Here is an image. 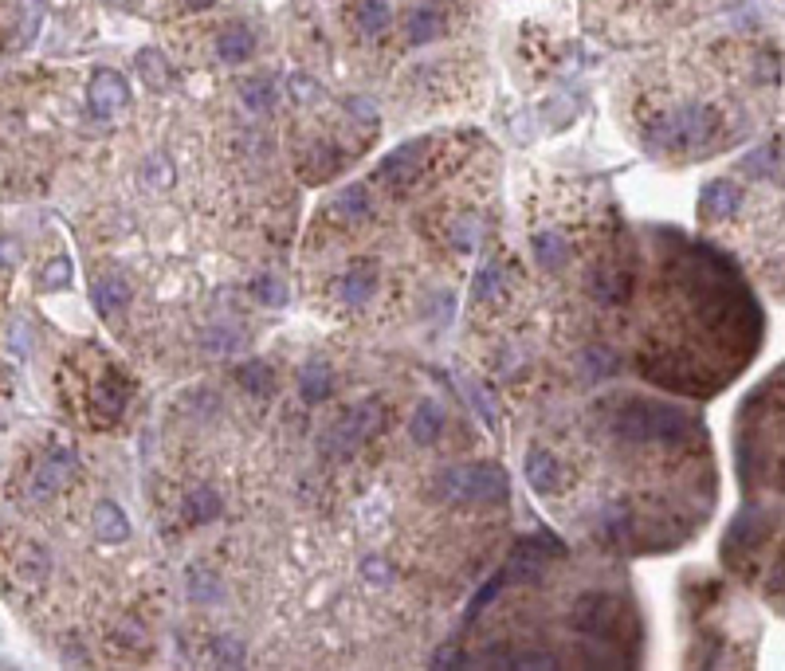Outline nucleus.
Here are the masks:
<instances>
[{
	"mask_svg": "<svg viewBox=\"0 0 785 671\" xmlns=\"http://www.w3.org/2000/svg\"><path fill=\"white\" fill-rule=\"evenodd\" d=\"M718 130V114L707 111V106H680L675 114H668L664 122H656L648 130V146L664 149V154H691V149H703L715 138Z\"/></svg>",
	"mask_w": 785,
	"mask_h": 671,
	"instance_id": "f257e3e1",
	"label": "nucleus"
},
{
	"mask_svg": "<svg viewBox=\"0 0 785 671\" xmlns=\"http://www.w3.org/2000/svg\"><path fill=\"white\" fill-rule=\"evenodd\" d=\"M691 428L683 413L664 405H629L625 413L612 420V432H617L625 443H648V440H680L683 432Z\"/></svg>",
	"mask_w": 785,
	"mask_h": 671,
	"instance_id": "f03ea898",
	"label": "nucleus"
},
{
	"mask_svg": "<svg viewBox=\"0 0 785 671\" xmlns=\"http://www.w3.org/2000/svg\"><path fill=\"white\" fill-rule=\"evenodd\" d=\"M507 475L495 463L483 468H448L440 475V495L448 503H507Z\"/></svg>",
	"mask_w": 785,
	"mask_h": 671,
	"instance_id": "7ed1b4c3",
	"label": "nucleus"
},
{
	"mask_svg": "<svg viewBox=\"0 0 785 671\" xmlns=\"http://www.w3.org/2000/svg\"><path fill=\"white\" fill-rule=\"evenodd\" d=\"M424 154H428V142H408V146H401L393 157L381 161L378 181H385V185H393V189L413 185V181L421 177V169H424Z\"/></svg>",
	"mask_w": 785,
	"mask_h": 671,
	"instance_id": "20e7f679",
	"label": "nucleus"
},
{
	"mask_svg": "<svg viewBox=\"0 0 785 671\" xmlns=\"http://www.w3.org/2000/svg\"><path fill=\"white\" fill-rule=\"evenodd\" d=\"M612 616H617V604H612V597H605V593H585L574 609V621L585 636H609Z\"/></svg>",
	"mask_w": 785,
	"mask_h": 671,
	"instance_id": "39448f33",
	"label": "nucleus"
},
{
	"mask_svg": "<svg viewBox=\"0 0 785 671\" xmlns=\"http://www.w3.org/2000/svg\"><path fill=\"white\" fill-rule=\"evenodd\" d=\"M381 425H385L381 405H358V408H350V416H346V420H342V428L335 432V440H342V452H350L358 440L378 436Z\"/></svg>",
	"mask_w": 785,
	"mask_h": 671,
	"instance_id": "423d86ee",
	"label": "nucleus"
},
{
	"mask_svg": "<svg viewBox=\"0 0 785 671\" xmlns=\"http://www.w3.org/2000/svg\"><path fill=\"white\" fill-rule=\"evenodd\" d=\"M126 94H130V91H126L122 75H118V71H99L91 79V111L99 114V118H111L118 106L126 103Z\"/></svg>",
	"mask_w": 785,
	"mask_h": 671,
	"instance_id": "0eeeda50",
	"label": "nucleus"
},
{
	"mask_svg": "<svg viewBox=\"0 0 785 671\" xmlns=\"http://www.w3.org/2000/svg\"><path fill=\"white\" fill-rule=\"evenodd\" d=\"M742 204V192L730 181H715L703 192V220H730Z\"/></svg>",
	"mask_w": 785,
	"mask_h": 671,
	"instance_id": "6e6552de",
	"label": "nucleus"
},
{
	"mask_svg": "<svg viewBox=\"0 0 785 671\" xmlns=\"http://www.w3.org/2000/svg\"><path fill=\"white\" fill-rule=\"evenodd\" d=\"M71 471H75V456H71V452H51V456L40 463V471H36V495L59 491V487L71 479Z\"/></svg>",
	"mask_w": 785,
	"mask_h": 671,
	"instance_id": "1a4fd4ad",
	"label": "nucleus"
},
{
	"mask_svg": "<svg viewBox=\"0 0 785 671\" xmlns=\"http://www.w3.org/2000/svg\"><path fill=\"white\" fill-rule=\"evenodd\" d=\"M255 51V31L252 28H244V24H232V28H224L220 31V40H217V56L224 59V63H244L247 56Z\"/></svg>",
	"mask_w": 785,
	"mask_h": 671,
	"instance_id": "9d476101",
	"label": "nucleus"
},
{
	"mask_svg": "<svg viewBox=\"0 0 785 671\" xmlns=\"http://www.w3.org/2000/svg\"><path fill=\"white\" fill-rule=\"evenodd\" d=\"M526 479L539 495H550L558 487V460L550 452H531V460H526Z\"/></svg>",
	"mask_w": 785,
	"mask_h": 671,
	"instance_id": "9b49d317",
	"label": "nucleus"
},
{
	"mask_svg": "<svg viewBox=\"0 0 785 671\" xmlns=\"http://www.w3.org/2000/svg\"><path fill=\"white\" fill-rule=\"evenodd\" d=\"M593 295L612 307V302H625L632 295V275L629 272H601L597 283H593Z\"/></svg>",
	"mask_w": 785,
	"mask_h": 671,
	"instance_id": "f8f14e48",
	"label": "nucleus"
},
{
	"mask_svg": "<svg viewBox=\"0 0 785 671\" xmlns=\"http://www.w3.org/2000/svg\"><path fill=\"white\" fill-rule=\"evenodd\" d=\"M94 302H99L103 315H111V310H122L126 302H130V287L122 283L118 275H106L94 283Z\"/></svg>",
	"mask_w": 785,
	"mask_h": 671,
	"instance_id": "ddd939ff",
	"label": "nucleus"
},
{
	"mask_svg": "<svg viewBox=\"0 0 785 671\" xmlns=\"http://www.w3.org/2000/svg\"><path fill=\"white\" fill-rule=\"evenodd\" d=\"M94 534H99V538H114V542H118V538L130 534V523H126V514L118 511L114 503H99V506H94Z\"/></svg>",
	"mask_w": 785,
	"mask_h": 671,
	"instance_id": "4468645a",
	"label": "nucleus"
},
{
	"mask_svg": "<svg viewBox=\"0 0 785 671\" xmlns=\"http://www.w3.org/2000/svg\"><path fill=\"white\" fill-rule=\"evenodd\" d=\"M138 71H142V79L154 86V91H165L169 79H174V71H169L165 56H161V51H154V48H146L142 56H138Z\"/></svg>",
	"mask_w": 785,
	"mask_h": 671,
	"instance_id": "2eb2a0df",
	"label": "nucleus"
},
{
	"mask_svg": "<svg viewBox=\"0 0 785 671\" xmlns=\"http://www.w3.org/2000/svg\"><path fill=\"white\" fill-rule=\"evenodd\" d=\"M405 28H408V40L413 43H424V40H436L440 31H444V20H440L436 8H416Z\"/></svg>",
	"mask_w": 785,
	"mask_h": 671,
	"instance_id": "dca6fc26",
	"label": "nucleus"
},
{
	"mask_svg": "<svg viewBox=\"0 0 785 671\" xmlns=\"http://www.w3.org/2000/svg\"><path fill=\"white\" fill-rule=\"evenodd\" d=\"M389 4L385 0H361L358 4V28L365 31V36H381L385 28H389Z\"/></svg>",
	"mask_w": 785,
	"mask_h": 671,
	"instance_id": "f3484780",
	"label": "nucleus"
},
{
	"mask_svg": "<svg viewBox=\"0 0 785 671\" xmlns=\"http://www.w3.org/2000/svg\"><path fill=\"white\" fill-rule=\"evenodd\" d=\"M440 428H444V413H440L436 405H421L413 416V440L421 443H433L440 436Z\"/></svg>",
	"mask_w": 785,
	"mask_h": 671,
	"instance_id": "a211bd4d",
	"label": "nucleus"
},
{
	"mask_svg": "<svg viewBox=\"0 0 785 671\" xmlns=\"http://www.w3.org/2000/svg\"><path fill=\"white\" fill-rule=\"evenodd\" d=\"M299 385H303V397L310 400V405H318V400L330 397V370L322 362H315L303 377H299Z\"/></svg>",
	"mask_w": 785,
	"mask_h": 671,
	"instance_id": "6ab92c4d",
	"label": "nucleus"
},
{
	"mask_svg": "<svg viewBox=\"0 0 785 671\" xmlns=\"http://www.w3.org/2000/svg\"><path fill=\"white\" fill-rule=\"evenodd\" d=\"M534 252H539V264H542V267H562L566 259H569V244H566L558 232H550V236L542 232L539 240H534Z\"/></svg>",
	"mask_w": 785,
	"mask_h": 671,
	"instance_id": "aec40b11",
	"label": "nucleus"
},
{
	"mask_svg": "<svg viewBox=\"0 0 785 671\" xmlns=\"http://www.w3.org/2000/svg\"><path fill=\"white\" fill-rule=\"evenodd\" d=\"M335 212L350 216V220H361V212H370V192H365V185L342 189L338 197H335Z\"/></svg>",
	"mask_w": 785,
	"mask_h": 671,
	"instance_id": "412c9836",
	"label": "nucleus"
},
{
	"mask_svg": "<svg viewBox=\"0 0 785 671\" xmlns=\"http://www.w3.org/2000/svg\"><path fill=\"white\" fill-rule=\"evenodd\" d=\"M220 514V499L212 491H197L189 499V523L192 526H201V523H209V518H217Z\"/></svg>",
	"mask_w": 785,
	"mask_h": 671,
	"instance_id": "4be33fe9",
	"label": "nucleus"
},
{
	"mask_svg": "<svg viewBox=\"0 0 785 671\" xmlns=\"http://www.w3.org/2000/svg\"><path fill=\"white\" fill-rule=\"evenodd\" d=\"M370 291H373V275L370 272H353L350 279H346V287H342V295H346V302H353V307H358V302H365L370 299Z\"/></svg>",
	"mask_w": 785,
	"mask_h": 671,
	"instance_id": "5701e85b",
	"label": "nucleus"
},
{
	"mask_svg": "<svg viewBox=\"0 0 785 671\" xmlns=\"http://www.w3.org/2000/svg\"><path fill=\"white\" fill-rule=\"evenodd\" d=\"M244 103H247V106H255V111L272 106V83H267V79H252V83H244Z\"/></svg>",
	"mask_w": 785,
	"mask_h": 671,
	"instance_id": "b1692460",
	"label": "nucleus"
},
{
	"mask_svg": "<svg viewBox=\"0 0 785 671\" xmlns=\"http://www.w3.org/2000/svg\"><path fill=\"white\" fill-rule=\"evenodd\" d=\"M255 295H260L263 302H272V307H283L287 302V291L275 283V279H260V287H255Z\"/></svg>",
	"mask_w": 785,
	"mask_h": 671,
	"instance_id": "393cba45",
	"label": "nucleus"
},
{
	"mask_svg": "<svg viewBox=\"0 0 785 671\" xmlns=\"http://www.w3.org/2000/svg\"><path fill=\"white\" fill-rule=\"evenodd\" d=\"M263 377H267L263 365H247V370H240V381L247 389H255V393H267V385H272V381H263Z\"/></svg>",
	"mask_w": 785,
	"mask_h": 671,
	"instance_id": "a878e982",
	"label": "nucleus"
},
{
	"mask_svg": "<svg viewBox=\"0 0 785 671\" xmlns=\"http://www.w3.org/2000/svg\"><path fill=\"white\" fill-rule=\"evenodd\" d=\"M585 357H589V365H593V381H597V377H605V373L612 370V365H617V362H612V357H609L605 350H601V345H593V350H589Z\"/></svg>",
	"mask_w": 785,
	"mask_h": 671,
	"instance_id": "bb28decb",
	"label": "nucleus"
},
{
	"mask_svg": "<svg viewBox=\"0 0 785 671\" xmlns=\"http://www.w3.org/2000/svg\"><path fill=\"white\" fill-rule=\"evenodd\" d=\"M149 181H154L157 189H165L169 181H174V169H169V166H165V161H161V157H154V161H149Z\"/></svg>",
	"mask_w": 785,
	"mask_h": 671,
	"instance_id": "cd10ccee",
	"label": "nucleus"
},
{
	"mask_svg": "<svg viewBox=\"0 0 785 671\" xmlns=\"http://www.w3.org/2000/svg\"><path fill=\"white\" fill-rule=\"evenodd\" d=\"M67 275H71V264H67V259H56V264H51V267H48V272H44V279H48V283H51V287H59V283H67Z\"/></svg>",
	"mask_w": 785,
	"mask_h": 671,
	"instance_id": "c85d7f7f",
	"label": "nucleus"
},
{
	"mask_svg": "<svg viewBox=\"0 0 785 671\" xmlns=\"http://www.w3.org/2000/svg\"><path fill=\"white\" fill-rule=\"evenodd\" d=\"M365 577H370V581H378V586H385V581H389V577H393V573H389V569H385V561H378V558H373V561H370V566H365Z\"/></svg>",
	"mask_w": 785,
	"mask_h": 671,
	"instance_id": "c756f323",
	"label": "nucleus"
},
{
	"mask_svg": "<svg viewBox=\"0 0 785 671\" xmlns=\"http://www.w3.org/2000/svg\"><path fill=\"white\" fill-rule=\"evenodd\" d=\"M189 4H192V8H201V4H212V0H189Z\"/></svg>",
	"mask_w": 785,
	"mask_h": 671,
	"instance_id": "7c9ffc66",
	"label": "nucleus"
}]
</instances>
